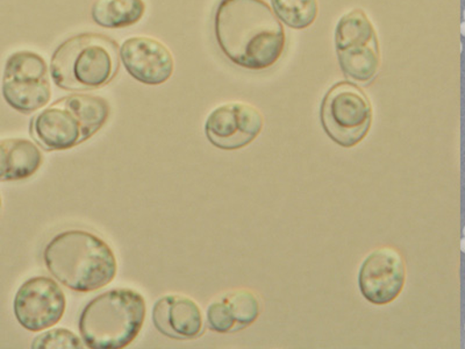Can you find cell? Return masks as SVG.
Segmentation results:
<instances>
[{
    "instance_id": "12",
    "label": "cell",
    "mask_w": 465,
    "mask_h": 349,
    "mask_svg": "<svg viewBox=\"0 0 465 349\" xmlns=\"http://www.w3.org/2000/svg\"><path fill=\"white\" fill-rule=\"evenodd\" d=\"M120 61L132 78L141 85H164L174 72V57L167 45L153 36H132L124 41Z\"/></svg>"
},
{
    "instance_id": "19",
    "label": "cell",
    "mask_w": 465,
    "mask_h": 349,
    "mask_svg": "<svg viewBox=\"0 0 465 349\" xmlns=\"http://www.w3.org/2000/svg\"><path fill=\"white\" fill-rule=\"evenodd\" d=\"M2 206H3V199H2V194H0V210H2Z\"/></svg>"
},
{
    "instance_id": "11",
    "label": "cell",
    "mask_w": 465,
    "mask_h": 349,
    "mask_svg": "<svg viewBox=\"0 0 465 349\" xmlns=\"http://www.w3.org/2000/svg\"><path fill=\"white\" fill-rule=\"evenodd\" d=\"M406 281L404 257L392 247L372 251L361 265L359 285L369 303L388 305L401 296Z\"/></svg>"
},
{
    "instance_id": "9",
    "label": "cell",
    "mask_w": 465,
    "mask_h": 349,
    "mask_svg": "<svg viewBox=\"0 0 465 349\" xmlns=\"http://www.w3.org/2000/svg\"><path fill=\"white\" fill-rule=\"evenodd\" d=\"M64 291L55 280L35 276L16 291L14 311L16 322L29 332H43L61 322L65 314Z\"/></svg>"
},
{
    "instance_id": "15",
    "label": "cell",
    "mask_w": 465,
    "mask_h": 349,
    "mask_svg": "<svg viewBox=\"0 0 465 349\" xmlns=\"http://www.w3.org/2000/svg\"><path fill=\"white\" fill-rule=\"evenodd\" d=\"M44 164L35 143L23 138L0 140V182H16L35 176Z\"/></svg>"
},
{
    "instance_id": "1",
    "label": "cell",
    "mask_w": 465,
    "mask_h": 349,
    "mask_svg": "<svg viewBox=\"0 0 465 349\" xmlns=\"http://www.w3.org/2000/svg\"><path fill=\"white\" fill-rule=\"evenodd\" d=\"M213 35L223 55L251 72L272 69L288 45L283 24L267 0H219Z\"/></svg>"
},
{
    "instance_id": "14",
    "label": "cell",
    "mask_w": 465,
    "mask_h": 349,
    "mask_svg": "<svg viewBox=\"0 0 465 349\" xmlns=\"http://www.w3.org/2000/svg\"><path fill=\"white\" fill-rule=\"evenodd\" d=\"M260 314L261 303L256 294L251 290L236 289L211 303L206 311V322L217 334H232L251 326Z\"/></svg>"
},
{
    "instance_id": "17",
    "label": "cell",
    "mask_w": 465,
    "mask_h": 349,
    "mask_svg": "<svg viewBox=\"0 0 465 349\" xmlns=\"http://www.w3.org/2000/svg\"><path fill=\"white\" fill-rule=\"evenodd\" d=\"M273 12L282 24L294 31H304L319 15L318 0H270Z\"/></svg>"
},
{
    "instance_id": "5",
    "label": "cell",
    "mask_w": 465,
    "mask_h": 349,
    "mask_svg": "<svg viewBox=\"0 0 465 349\" xmlns=\"http://www.w3.org/2000/svg\"><path fill=\"white\" fill-rule=\"evenodd\" d=\"M147 305L140 293L120 288L91 299L78 319L80 334L87 348L123 349L143 330Z\"/></svg>"
},
{
    "instance_id": "8",
    "label": "cell",
    "mask_w": 465,
    "mask_h": 349,
    "mask_svg": "<svg viewBox=\"0 0 465 349\" xmlns=\"http://www.w3.org/2000/svg\"><path fill=\"white\" fill-rule=\"evenodd\" d=\"M2 95L19 114L44 109L52 98L51 75L44 56L33 51L12 53L4 66Z\"/></svg>"
},
{
    "instance_id": "16",
    "label": "cell",
    "mask_w": 465,
    "mask_h": 349,
    "mask_svg": "<svg viewBox=\"0 0 465 349\" xmlns=\"http://www.w3.org/2000/svg\"><path fill=\"white\" fill-rule=\"evenodd\" d=\"M145 10L144 0H95L91 18L99 27L122 29L138 24Z\"/></svg>"
},
{
    "instance_id": "18",
    "label": "cell",
    "mask_w": 465,
    "mask_h": 349,
    "mask_svg": "<svg viewBox=\"0 0 465 349\" xmlns=\"http://www.w3.org/2000/svg\"><path fill=\"white\" fill-rule=\"evenodd\" d=\"M35 349H81L83 340L66 328H53L36 336L32 342Z\"/></svg>"
},
{
    "instance_id": "2",
    "label": "cell",
    "mask_w": 465,
    "mask_h": 349,
    "mask_svg": "<svg viewBox=\"0 0 465 349\" xmlns=\"http://www.w3.org/2000/svg\"><path fill=\"white\" fill-rule=\"evenodd\" d=\"M43 256L52 276L74 293L105 288L118 273V261L110 244L94 233L78 228L54 235Z\"/></svg>"
},
{
    "instance_id": "13",
    "label": "cell",
    "mask_w": 465,
    "mask_h": 349,
    "mask_svg": "<svg viewBox=\"0 0 465 349\" xmlns=\"http://www.w3.org/2000/svg\"><path fill=\"white\" fill-rule=\"evenodd\" d=\"M152 319L162 335L173 340L196 339L203 331L201 307L183 294H165L157 299Z\"/></svg>"
},
{
    "instance_id": "10",
    "label": "cell",
    "mask_w": 465,
    "mask_h": 349,
    "mask_svg": "<svg viewBox=\"0 0 465 349\" xmlns=\"http://www.w3.org/2000/svg\"><path fill=\"white\" fill-rule=\"evenodd\" d=\"M264 127V116L256 106L232 102L211 112L205 123L207 140L223 151H239L251 145Z\"/></svg>"
},
{
    "instance_id": "7",
    "label": "cell",
    "mask_w": 465,
    "mask_h": 349,
    "mask_svg": "<svg viewBox=\"0 0 465 349\" xmlns=\"http://www.w3.org/2000/svg\"><path fill=\"white\" fill-rule=\"evenodd\" d=\"M371 99L355 83H335L323 95L320 122L335 144L352 148L362 143L372 125Z\"/></svg>"
},
{
    "instance_id": "3",
    "label": "cell",
    "mask_w": 465,
    "mask_h": 349,
    "mask_svg": "<svg viewBox=\"0 0 465 349\" xmlns=\"http://www.w3.org/2000/svg\"><path fill=\"white\" fill-rule=\"evenodd\" d=\"M119 68L118 43L109 35L95 32L68 37L57 45L49 65L55 85L73 93L109 85Z\"/></svg>"
},
{
    "instance_id": "4",
    "label": "cell",
    "mask_w": 465,
    "mask_h": 349,
    "mask_svg": "<svg viewBox=\"0 0 465 349\" xmlns=\"http://www.w3.org/2000/svg\"><path fill=\"white\" fill-rule=\"evenodd\" d=\"M111 105L101 95H65L33 116L29 131L48 152L69 151L93 138L109 122Z\"/></svg>"
},
{
    "instance_id": "6",
    "label": "cell",
    "mask_w": 465,
    "mask_h": 349,
    "mask_svg": "<svg viewBox=\"0 0 465 349\" xmlns=\"http://www.w3.org/2000/svg\"><path fill=\"white\" fill-rule=\"evenodd\" d=\"M334 44L340 69L351 80L368 85L381 65L380 39L375 25L362 8H354L339 19Z\"/></svg>"
}]
</instances>
